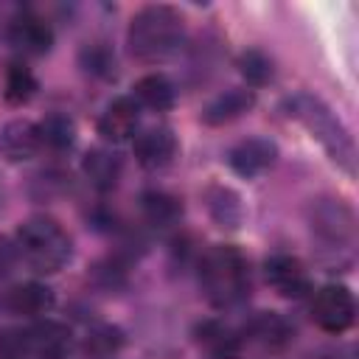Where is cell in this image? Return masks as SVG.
<instances>
[{
	"mask_svg": "<svg viewBox=\"0 0 359 359\" xmlns=\"http://www.w3.org/2000/svg\"><path fill=\"white\" fill-rule=\"evenodd\" d=\"M79 62L81 67L95 76V79H112L115 76V53L104 45V42H93V45H84L81 53H79Z\"/></svg>",
	"mask_w": 359,
	"mask_h": 359,
	"instance_id": "obj_26",
	"label": "cell"
},
{
	"mask_svg": "<svg viewBox=\"0 0 359 359\" xmlns=\"http://www.w3.org/2000/svg\"><path fill=\"white\" fill-rule=\"evenodd\" d=\"M36 129H39L42 146H48L53 151H65V149H70L76 143V121L67 112H50V115H45L36 123Z\"/></svg>",
	"mask_w": 359,
	"mask_h": 359,
	"instance_id": "obj_24",
	"label": "cell"
},
{
	"mask_svg": "<svg viewBox=\"0 0 359 359\" xmlns=\"http://www.w3.org/2000/svg\"><path fill=\"white\" fill-rule=\"evenodd\" d=\"M264 275L266 283L286 300H300L311 292V275L303 266L300 258L286 255V252H275L264 261Z\"/></svg>",
	"mask_w": 359,
	"mask_h": 359,
	"instance_id": "obj_7",
	"label": "cell"
},
{
	"mask_svg": "<svg viewBox=\"0 0 359 359\" xmlns=\"http://www.w3.org/2000/svg\"><path fill=\"white\" fill-rule=\"evenodd\" d=\"M205 208H208V216L213 219V224L224 227V230H238L247 216L241 194L227 185H210L205 191Z\"/></svg>",
	"mask_w": 359,
	"mask_h": 359,
	"instance_id": "obj_14",
	"label": "cell"
},
{
	"mask_svg": "<svg viewBox=\"0 0 359 359\" xmlns=\"http://www.w3.org/2000/svg\"><path fill=\"white\" fill-rule=\"evenodd\" d=\"M81 171L98 191H112L121 180V157L107 149H90L81 160Z\"/></svg>",
	"mask_w": 359,
	"mask_h": 359,
	"instance_id": "obj_19",
	"label": "cell"
},
{
	"mask_svg": "<svg viewBox=\"0 0 359 359\" xmlns=\"http://www.w3.org/2000/svg\"><path fill=\"white\" fill-rule=\"evenodd\" d=\"M199 283L216 309L238 306L250 292V272L244 255L230 244L210 247L199 261Z\"/></svg>",
	"mask_w": 359,
	"mask_h": 359,
	"instance_id": "obj_3",
	"label": "cell"
},
{
	"mask_svg": "<svg viewBox=\"0 0 359 359\" xmlns=\"http://www.w3.org/2000/svg\"><path fill=\"white\" fill-rule=\"evenodd\" d=\"M275 160H278V146L269 137H247L227 151V165L247 180L269 171Z\"/></svg>",
	"mask_w": 359,
	"mask_h": 359,
	"instance_id": "obj_9",
	"label": "cell"
},
{
	"mask_svg": "<svg viewBox=\"0 0 359 359\" xmlns=\"http://www.w3.org/2000/svg\"><path fill=\"white\" fill-rule=\"evenodd\" d=\"M143 219L154 227H171L182 216V202L168 191H146L140 196Z\"/></svg>",
	"mask_w": 359,
	"mask_h": 359,
	"instance_id": "obj_21",
	"label": "cell"
},
{
	"mask_svg": "<svg viewBox=\"0 0 359 359\" xmlns=\"http://www.w3.org/2000/svg\"><path fill=\"white\" fill-rule=\"evenodd\" d=\"M132 90H135V95H132L135 104L149 107V109H154V112H165V109H171L174 101H177L174 84H171L163 73H149V76L137 79Z\"/></svg>",
	"mask_w": 359,
	"mask_h": 359,
	"instance_id": "obj_20",
	"label": "cell"
},
{
	"mask_svg": "<svg viewBox=\"0 0 359 359\" xmlns=\"http://www.w3.org/2000/svg\"><path fill=\"white\" fill-rule=\"evenodd\" d=\"M311 320L328 331V334H342L353 325L356 320V300L353 292L342 283H328L323 286L314 300H311Z\"/></svg>",
	"mask_w": 359,
	"mask_h": 359,
	"instance_id": "obj_6",
	"label": "cell"
},
{
	"mask_svg": "<svg viewBox=\"0 0 359 359\" xmlns=\"http://www.w3.org/2000/svg\"><path fill=\"white\" fill-rule=\"evenodd\" d=\"M137 118L140 115H137L135 98L121 95L112 104H107V109L101 112V118H98V135L104 140H109V143H123V140H129L135 135Z\"/></svg>",
	"mask_w": 359,
	"mask_h": 359,
	"instance_id": "obj_12",
	"label": "cell"
},
{
	"mask_svg": "<svg viewBox=\"0 0 359 359\" xmlns=\"http://www.w3.org/2000/svg\"><path fill=\"white\" fill-rule=\"evenodd\" d=\"M25 356H28L25 331H6L0 337V359H25Z\"/></svg>",
	"mask_w": 359,
	"mask_h": 359,
	"instance_id": "obj_27",
	"label": "cell"
},
{
	"mask_svg": "<svg viewBox=\"0 0 359 359\" xmlns=\"http://www.w3.org/2000/svg\"><path fill=\"white\" fill-rule=\"evenodd\" d=\"M289 112L311 132V137L328 151V157L348 174L356 171V146L351 132L342 126V121L311 93H297L289 98Z\"/></svg>",
	"mask_w": 359,
	"mask_h": 359,
	"instance_id": "obj_2",
	"label": "cell"
},
{
	"mask_svg": "<svg viewBox=\"0 0 359 359\" xmlns=\"http://www.w3.org/2000/svg\"><path fill=\"white\" fill-rule=\"evenodd\" d=\"M252 107H255V93L250 87H230L205 104L202 123L205 126H224V123H233L241 115H247Z\"/></svg>",
	"mask_w": 359,
	"mask_h": 359,
	"instance_id": "obj_11",
	"label": "cell"
},
{
	"mask_svg": "<svg viewBox=\"0 0 359 359\" xmlns=\"http://www.w3.org/2000/svg\"><path fill=\"white\" fill-rule=\"evenodd\" d=\"M121 348H123V331L109 323L93 325L81 342V351L87 359H115Z\"/></svg>",
	"mask_w": 359,
	"mask_h": 359,
	"instance_id": "obj_23",
	"label": "cell"
},
{
	"mask_svg": "<svg viewBox=\"0 0 359 359\" xmlns=\"http://www.w3.org/2000/svg\"><path fill=\"white\" fill-rule=\"evenodd\" d=\"M194 339L208 359H238L241 353V337L222 320L199 323L194 331Z\"/></svg>",
	"mask_w": 359,
	"mask_h": 359,
	"instance_id": "obj_13",
	"label": "cell"
},
{
	"mask_svg": "<svg viewBox=\"0 0 359 359\" xmlns=\"http://www.w3.org/2000/svg\"><path fill=\"white\" fill-rule=\"evenodd\" d=\"M11 269V250L6 241H0V275H6Z\"/></svg>",
	"mask_w": 359,
	"mask_h": 359,
	"instance_id": "obj_28",
	"label": "cell"
},
{
	"mask_svg": "<svg viewBox=\"0 0 359 359\" xmlns=\"http://www.w3.org/2000/svg\"><path fill=\"white\" fill-rule=\"evenodd\" d=\"M17 250L31 269L53 275L73 258V238L59 222L48 216H31L17 227Z\"/></svg>",
	"mask_w": 359,
	"mask_h": 359,
	"instance_id": "obj_4",
	"label": "cell"
},
{
	"mask_svg": "<svg viewBox=\"0 0 359 359\" xmlns=\"http://www.w3.org/2000/svg\"><path fill=\"white\" fill-rule=\"evenodd\" d=\"M177 151H180V143L168 126H151L135 137V160L149 171L171 165Z\"/></svg>",
	"mask_w": 359,
	"mask_h": 359,
	"instance_id": "obj_10",
	"label": "cell"
},
{
	"mask_svg": "<svg viewBox=\"0 0 359 359\" xmlns=\"http://www.w3.org/2000/svg\"><path fill=\"white\" fill-rule=\"evenodd\" d=\"M311 233L337 252L339 261H351L356 244V216L342 199H317L311 205Z\"/></svg>",
	"mask_w": 359,
	"mask_h": 359,
	"instance_id": "obj_5",
	"label": "cell"
},
{
	"mask_svg": "<svg viewBox=\"0 0 359 359\" xmlns=\"http://www.w3.org/2000/svg\"><path fill=\"white\" fill-rule=\"evenodd\" d=\"M8 45L22 56H45L53 48V31L42 17L22 11L8 22Z\"/></svg>",
	"mask_w": 359,
	"mask_h": 359,
	"instance_id": "obj_8",
	"label": "cell"
},
{
	"mask_svg": "<svg viewBox=\"0 0 359 359\" xmlns=\"http://www.w3.org/2000/svg\"><path fill=\"white\" fill-rule=\"evenodd\" d=\"M39 129L31 121H8L0 132V154L8 163H25L39 151Z\"/></svg>",
	"mask_w": 359,
	"mask_h": 359,
	"instance_id": "obj_15",
	"label": "cell"
},
{
	"mask_svg": "<svg viewBox=\"0 0 359 359\" xmlns=\"http://www.w3.org/2000/svg\"><path fill=\"white\" fill-rule=\"evenodd\" d=\"M247 334L252 342L269 348V351H278V348H286L294 337V328L292 323L278 314V311H255L247 323Z\"/></svg>",
	"mask_w": 359,
	"mask_h": 359,
	"instance_id": "obj_16",
	"label": "cell"
},
{
	"mask_svg": "<svg viewBox=\"0 0 359 359\" xmlns=\"http://www.w3.org/2000/svg\"><path fill=\"white\" fill-rule=\"evenodd\" d=\"M36 76L22 62H11L3 73V98L11 107H22L36 95Z\"/></svg>",
	"mask_w": 359,
	"mask_h": 359,
	"instance_id": "obj_22",
	"label": "cell"
},
{
	"mask_svg": "<svg viewBox=\"0 0 359 359\" xmlns=\"http://www.w3.org/2000/svg\"><path fill=\"white\" fill-rule=\"evenodd\" d=\"M28 339V356L39 359H62L70 348V331L59 323H39L25 331Z\"/></svg>",
	"mask_w": 359,
	"mask_h": 359,
	"instance_id": "obj_17",
	"label": "cell"
},
{
	"mask_svg": "<svg viewBox=\"0 0 359 359\" xmlns=\"http://www.w3.org/2000/svg\"><path fill=\"white\" fill-rule=\"evenodd\" d=\"M56 297H53V289L45 286V283H22V286H14L6 297V306L14 311V314H22V317H42L53 309Z\"/></svg>",
	"mask_w": 359,
	"mask_h": 359,
	"instance_id": "obj_18",
	"label": "cell"
},
{
	"mask_svg": "<svg viewBox=\"0 0 359 359\" xmlns=\"http://www.w3.org/2000/svg\"><path fill=\"white\" fill-rule=\"evenodd\" d=\"M238 73L244 76V81L250 87H264L275 79V65L272 59L258 50V48H247L241 56H238Z\"/></svg>",
	"mask_w": 359,
	"mask_h": 359,
	"instance_id": "obj_25",
	"label": "cell"
},
{
	"mask_svg": "<svg viewBox=\"0 0 359 359\" xmlns=\"http://www.w3.org/2000/svg\"><path fill=\"white\" fill-rule=\"evenodd\" d=\"M182 39H185V20L177 8L165 6V3L143 6L132 17L129 34H126V45H129L132 56L140 62L168 59L171 53L180 50Z\"/></svg>",
	"mask_w": 359,
	"mask_h": 359,
	"instance_id": "obj_1",
	"label": "cell"
}]
</instances>
